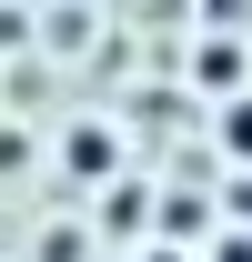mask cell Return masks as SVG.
<instances>
[{"label": "cell", "instance_id": "6da1fadb", "mask_svg": "<svg viewBox=\"0 0 252 262\" xmlns=\"http://www.w3.org/2000/svg\"><path fill=\"white\" fill-rule=\"evenodd\" d=\"M212 141H222V162H242V171H252V91H232V101L212 111Z\"/></svg>", "mask_w": 252, "mask_h": 262}, {"label": "cell", "instance_id": "7a4b0ae2", "mask_svg": "<svg viewBox=\"0 0 252 262\" xmlns=\"http://www.w3.org/2000/svg\"><path fill=\"white\" fill-rule=\"evenodd\" d=\"M71 171H111V131H71Z\"/></svg>", "mask_w": 252, "mask_h": 262}, {"label": "cell", "instance_id": "3957f363", "mask_svg": "<svg viewBox=\"0 0 252 262\" xmlns=\"http://www.w3.org/2000/svg\"><path fill=\"white\" fill-rule=\"evenodd\" d=\"M192 262H252V232H212V252H192Z\"/></svg>", "mask_w": 252, "mask_h": 262}, {"label": "cell", "instance_id": "277c9868", "mask_svg": "<svg viewBox=\"0 0 252 262\" xmlns=\"http://www.w3.org/2000/svg\"><path fill=\"white\" fill-rule=\"evenodd\" d=\"M141 262H192V252H182V242H152V252H141Z\"/></svg>", "mask_w": 252, "mask_h": 262}]
</instances>
